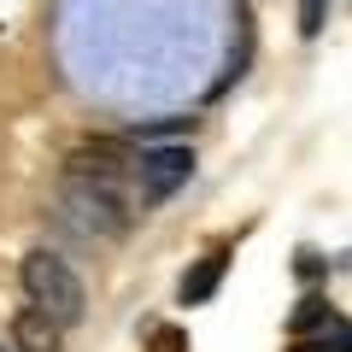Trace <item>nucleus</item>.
Segmentation results:
<instances>
[{"instance_id":"nucleus-1","label":"nucleus","mask_w":352,"mask_h":352,"mask_svg":"<svg viewBox=\"0 0 352 352\" xmlns=\"http://www.w3.org/2000/svg\"><path fill=\"white\" fill-rule=\"evenodd\" d=\"M59 212L71 217L82 235L124 241V235H129V223L141 217V206H135L129 176H65V188H59Z\"/></svg>"},{"instance_id":"nucleus-2","label":"nucleus","mask_w":352,"mask_h":352,"mask_svg":"<svg viewBox=\"0 0 352 352\" xmlns=\"http://www.w3.org/2000/svg\"><path fill=\"white\" fill-rule=\"evenodd\" d=\"M18 282H24V300L36 305V311H47L59 329L82 323V311H88L82 276H76V270H71L53 247H30L24 264H18Z\"/></svg>"},{"instance_id":"nucleus-3","label":"nucleus","mask_w":352,"mask_h":352,"mask_svg":"<svg viewBox=\"0 0 352 352\" xmlns=\"http://www.w3.org/2000/svg\"><path fill=\"white\" fill-rule=\"evenodd\" d=\"M194 176V153L188 147H141L135 164H129V188H135V206H164L182 182Z\"/></svg>"},{"instance_id":"nucleus-4","label":"nucleus","mask_w":352,"mask_h":352,"mask_svg":"<svg viewBox=\"0 0 352 352\" xmlns=\"http://www.w3.org/2000/svg\"><path fill=\"white\" fill-rule=\"evenodd\" d=\"M129 164H135V153H129V141H76L71 153H65V176H129Z\"/></svg>"},{"instance_id":"nucleus-5","label":"nucleus","mask_w":352,"mask_h":352,"mask_svg":"<svg viewBox=\"0 0 352 352\" xmlns=\"http://www.w3.org/2000/svg\"><path fill=\"white\" fill-rule=\"evenodd\" d=\"M12 352H65V329L53 323L47 311L24 305V311L12 317Z\"/></svg>"},{"instance_id":"nucleus-6","label":"nucleus","mask_w":352,"mask_h":352,"mask_svg":"<svg viewBox=\"0 0 352 352\" xmlns=\"http://www.w3.org/2000/svg\"><path fill=\"white\" fill-rule=\"evenodd\" d=\"M223 270H229V252H206L188 276H182V305H206L217 294V282H223Z\"/></svg>"},{"instance_id":"nucleus-7","label":"nucleus","mask_w":352,"mask_h":352,"mask_svg":"<svg viewBox=\"0 0 352 352\" xmlns=\"http://www.w3.org/2000/svg\"><path fill=\"white\" fill-rule=\"evenodd\" d=\"M288 329H294V335H311V329H329V300H317V294H305V300L294 305Z\"/></svg>"},{"instance_id":"nucleus-8","label":"nucleus","mask_w":352,"mask_h":352,"mask_svg":"<svg viewBox=\"0 0 352 352\" xmlns=\"http://www.w3.org/2000/svg\"><path fill=\"white\" fill-rule=\"evenodd\" d=\"M288 352H352V340H346V323H335L323 340H311V335H294V346Z\"/></svg>"},{"instance_id":"nucleus-9","label":"nucleus","mask_w":352,"mask_h":352,"mask_svg":"<svg viewBox=\"0 0 352 352\" xmlns=\"http://www.w3.org/2000/svg\"><path fill=\"white\" fill-rule=\"evenodd\" d=\"M147 352H188V329L153 323V329H147Z\"/></svg>"},{"instance_id":"nucleus-10","label":"nucleus","mask_w":352,"mask_h":352,"mask_svg":"<svg viewBox=\"0 0 352 352\" xmlns=\"http://www.w3.org/2000/svg\"><path fill=\"white\" fill-rule=\"evenodd\" d=\"M329 24V0H300V36H323Z\"/></svg>"}]
</instances>
